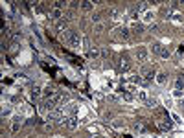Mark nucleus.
I'll list each match as a JSON object with an SVG mask.
<instances>
[{
  "instance_id": "1",
  "label": "nucleus",
  "mask_w": 184,
  "mask_h": 138,
  "mask_svg": "<svg viewBox=\"0 0 184 138\" xmlns=\"http://www.w3.org/2000/svg\"><path fill=\"white\" fill-rule=\"evenodd\" d=\"M61 39H63L70 48H76V50L81 46V39H79V35H77L76 31H72V30L63 31V33H61Z\"/></svg>"
},
{
  "instance_id": "2",
  "label": "nucleus",
  "mask_w": 184,
  "mask_h": 138,
  "mask_svg": "<svg viewBox=\"0 0 184 138\" xmlns=\"http://www.w3.org/2000/svg\"><path fill=\"white\" fill-rule=\"evenodd\" d=\"M46 120L52 122V123H55V122H63V120H65V110L61 109V107L50 110V112L46 114Z\"/></svg>"
},
{
  "instance_id": "3",
  "label": "nucleus",
  "mask_w": 184,
  "mask_h": 138,
  "mask_svg": "<svg viewBox=\"0 0 184 138\" xmlns=\"http://www.w3.org/2000/svg\"><path fill=\"white\" fill-rule=\"evenodd\" d=\"M140 78H144L146 81H151L153 78H156L155 68H151V66H142L140 68Z\"/></svg>"
},
{
  "instance_id": "4",
  "label": "nucleus",
  "mask_w": 184,
  "mask_h": 138,
  "mask_svg": "<svg viewBox=\"0 0 184 138\" xmlns=\"http://www.w3.org/2000/svg\"><path fill=\"white\" fill-rule=\"evenodd\" d=\"M134 55H136V59H138V61L144 63V61H147V48L146 46H138L134 50Z\"/></svg>"
},
{
  "instance_id": "5",
  "label": "nucleus",
  "mask_w": 184,
  "mask_h": 138,
  "mask_svg": "<svg viewBox=\"0 0 184 138\" xmlns=\"http://www.w3.org/2000/svg\"><path fill=\"white\" fill-rule=\"evenodd\" d=\"M65 122V125L68 127V129H77V123H79V120H77V116H70V118H66V120H63Z\"/></svg>"
},
{
  "instance_id": "6",
  "label": "nucleus",
  "mask_w": 184,
  "mask_h": 138,
  "mask_svg": "<svg viewBox=\"0 0 184 138\" xmlns=\"http://www.w3.org/2000/svg\"><path fill=\"white\" fill-rule=\"evenodd\" d=\"M116 33H118V39H127L129 37V33H131V30H129V28H125V26H121V28H118L116 30Z\"/></svg>"
},
{
  "instance_id": "7",
  "label": "nucleus",
  "mask_w": 184,
  "mask_h": 138,
  "mask_svg": "<svg viewBox=\"0 0 184 138\" xmlns=\"http://www.w3.org/2000/svg\"><path fill=\"white\" fill-rule=\"evenodd\" d=\"M22 127V116H15L13 118V125H11V131L13 133H17V131Z\"/></svg>"
},
{
  "instance_id": "8",
  "label": "nucleus",
  "mask_w": 184,
  "mask_h": 138,
  "mask_svg": "<svg viewBox=\"0 0 184 138\" xmlns=\"http://www.w3.org/2000/svg\"><path fill=\"white\" fill-rule=\"evenodd\" d=\"M57 94V90H55V87H46L44 88V100H50V98H53V96Z\"/></svg>"
},
{
  "instance_id": "9",
  "label": "nucleus",
  "mask_w": 184,
  "mask_h": 138,
  "mask_svg": "<svg viewBox=\"0 0 184 138\" xmlns=\"http://www.w3.org/2000/svg\"><path fill=\"white\" fill-rule=\"evenodd\" d=\"M77 109H79L77 103H68V105H66V112L70 114V116H76L77 114Z\"/></svg>"
},
{
  "instance_id": "10",
  "label": "nucleus",
  "mask_w": 184,
  "mask_h": 138,
  "mask_svg": "<svg viewBox=\"0 0 184 138\" xmlns=\"http://www.w3.org/2000/svg\"><path fill=\"white\" fill-rule=\"evenodd\" d=\"M11 112H13V105H11V103H6V105L2 107V118L11 116Z\"/></svg>"
},
{
  "instance_id": "11",
  "label": "nucleus",
  "mask_w": 184,
  "mask_h": 138,
  "mask_svg": "<svg viewBox=\"0 0 184 138\" xmlns=\"http://www.w3.org/2000/svg\"><path fill=\"white\" fill-rule=\"evenodd\" d=\"M156 83H158V85H166V81H168V75L164 74V72H156Z\"/></svg>"
},
{
  "instance_id": "12",
  "label": "nucleus",
  "mask_w": 184,
  "mask_h": 138,
  "mask_svg": "<svg viewBox=\"0 0 184 138\" xmlns=\"http://www.w3.org/2000/svg\"><path fill=\"white\" fill-rule=\"evenodd\" d=\"M121 17H124V11H120V9H112L111 11V18L114 20V22H118Z\"/></svg>"
},
{
  "instance_id": "13",
  "label": "nucleus",
  "mask_w": 184,
  "mask_h": 138,
  "mask_svg": "<svg viewBox=\"0 0 184 138\" xmlns=\"http://www.w3.org/2000/svg\"><path fill=\"white\" fill-rule=\"evenodd\" d=\"M118 68H120V72H121V74H124V72H129V68H131V66H129V61L124 57V59L120 61V66H118Z\"/></svg>"
},
{
  "instance_id": "14",
  "label": "nucleus",
  "mask_w": 184,
  "mask_h": 138,
  "mask_svg": "<svg viewBox=\"0 0 184 138\" xmlns=\"http://www.w3.org/2000/svg\"><path fill=\"white\" fill-rule=\"evenodd\" d=\"M55 28H57V30H59L61 33H63V31H66V20H65V18L57 20V22H55Z\"/></svg>"
},
{
  "instance_id": "15",
  "label": "nucleus",
  "mask_w": 184,
  "mask_h": 138,
  "mask_svg": "<svg viewBox=\"0 0 184 138\" xmlns=\"http://www.w3.org/2000/svg\"><path fill=\"white\" fill-rule=\"evenodd\" d=\"M136 98H138L140 101H144V103H146V101L149 100V96H147L146 90H138V92H136Z\"/></svg>"
},
{
  "instance_id": "16",
  "label": "nucleus",
  "mask_w": 184,
  "mask_h": 138,
  "mask_svg": "<svg viewBox=\"0 0 184 138\" xmlns=\"http://www.w3.org/2000/svg\"><path fill=\"white\" fill-rule=\"evenodd\" d=\"M133 129H134V133H146V125H144L142 122L134 123V125H133Z\"/></svg>"
},
{
  "instance_id": "17",
  "label": "nucleus",
  "mask_w": 184,
  "mask_h": 138,
  "mask_svg": "<svg viewBox=\"0 0 184 138\" xmlns=\"http://www.w3.org/2000/svg\"><path fill=\"white\" fill-rule=\"evenodd\" d=\"M146 6H147L146 2H136V4L133 6V9H134L136 13H140V11H144V9H146Z\"/></svg>"
},
{
  "instance_id": "18",
  "label": "nucleus",
  "mask_w": 184,
  "mask_h": 138,
  "mask_svg": "<svg viewBox=\"0 0 184 138\" xmlns=\"http://www.w3.org/2000/svg\"><path fill=\"white\" fill-rule=\"evenodd\" d=\"M81 8H83L85 11H90L94 8V2H90V0H85V2H81Z\"/></svg>"
},
{
  "instance_id": "19",
  "label": "nucleus",
  "mask_w": 184,
  "mask_h": 138,
  "mask_svg": "<svg viewBox=\"0 0 184 138\" xmlns=\"http://www.w3.org/2000/svg\"><path fill=\"white\" fill-rule=\"evenodd\" d=\"M153 18H155V13L153 11H146L144 13V22H153Z\"/></svg>"
},
{
  "instance_id": "20",
  "label": "nucleus",
  "mask_w": 184,
  "mask_h": 138,
  "mask_svg": "<svg viewBox=\"0 0 184 138\" xmlns=\"http://www.w3.org/2000/svg\"><path fill=\"white\" fill-rule=\"evenodd\" d=\"M40 92H43V90H40V87H39V85H33V87H31V98H33V100H35Z\"/></svg>"
},
{
  "instance_id": "21",
  "label": "nucleus",
  "mask_w": 184,
  "mask_h": 138,
  "mask_svg": "<svg viewBox=\"0 0 184 138\" xmlns=\"http://www.w3.org/2000/svg\"><path fill=\"white\" fill-rule=\"evenodd\" d=\"M175 88H177V90H184V78H182V75L175 81Z\"/></svg>"
},
{
  "instance_id": "22",
  "label": "nucleus",
  "mask_w": 184,
  "mask_h": 138,
  "mask_svg": "<svg viewBox=\"0 0 184 138\" xmlns=\"http://www.w3.org/2000/svg\"><path fill=\"white\" fill-rule=\"evenodd\" d=\"M162 48H164V46H162V44H158V43H153V46H151V52H155L156 55H158V53H160V50H162Z\"/></svg>"
},
{
  "instance_id": "23",
  "label": "nucleus",
  "mask_w": 184,
  "mask_h": 138,
  "mask_svg": "<svg viewBox=\"0 0 184 138\" xmlns=\"http://www.w3.org/2000/svg\"><path fill=\"white\" fill-rule=\"evenodd\" d=\"M146 105H147V107H156V105H158V100H156V98H149V100L146 101Z\"/></svg>"
},
{
  "instance_id": "24",
  "label": "nucleus",
  "mask_w": 184,
  "mask_h": 138,
  "mask_svg": "<svg viewBox=\"0 0 184 138\" xmlns=\"http://www.w3.org/2000/svg\"><path fill=\"white\" fill-rule=\"evenodd\" d=\"M50 15H52V18H59V20H61V9H57V8H53V9H52V13H50Z\"/></svg>"
},
{
  "instance_id": "25",
  "label": "nucleus",
  "mask_w": 184,
  "mask_h": 138,
  "mask_svg": "<svg viewBox=\"0 0 184 138\" xmlns=\"http://www.w3.org/2000/svg\"><path fill=\"white\" fill-rule=\"evenodd\" d=\"M88 53H90V57H99V48H96V46H94V48H90V52H88Z\"/></svg>"
},
{
  "instance_id": "26",
  "label": "nucleus",
  "mask_w": 184,
  "mask_h": 138,
  "mask_svg": "<svg viewBox=\"0 0 184 138\" xmlns=\"http://www.w3.org/2000/svg\"><path fill=\"white\" fill-rule=\"evenodd\" d=\"M158 55H160V57H162V59H169V50H168V48H162V50H160V53H158Z\"/></svg>"
},
{
  "instance_id": "27",
  "label": "nucleus",
  "mask_w": 184,
  "mask_h": 138,
  "mask_svg": "<svg viewBox=\"0 0 184 138\" xmlns=\"http://www.w3.org/2000/svg\"><path fill=\"white\" fill-rule=\"evenodd\" d=\"M121 125H124V122H121V120H116L112 123V127H116V129H121Z\"/></svg>"
},
{
  "instance_id": "28",
  "label": "nucleus",
  "mask_w": 184,
  "mask_h": 138,
  "mask_svg": "<svg viewBox=\"0 0 184 138\" xmlns=\"http://www.w3.org/2000/svg\"><path fill=\"white\" fill-rule=\"evenodd\" d=\"M92 20H94V24H99V13H94V15H92Z\"/></svg>"
},
{
  "instance_id": "29",
  "label": "nucleus",
  "mask_w": 184,
  "mask_h": 138,
  "mask_svg": "<svg viewBox=\"0 0 184 138\" xmlns=\"http://www.w3.org/2000/svg\"><path fill=\"white\" fill-rule=\"evenodd\" d=\"M121 98H124L125 101H131V100H133V96L129 94V92H124V96H121Z\"/></svg>"
},
{
  "instance_id": "30",
  "label": "nucleus",
  "mask_w": 184,
  "mask_h": 138,
  "mask_svg": "<svg viewBox=\"0 0 184 138\" xmlns=\"http://www.w3.org/2000/svg\"><path fill=\"white\" fill-rule=\"evenodd\" d=\"M173 96H175V98H182V90H177V88H175V90H173Z\"/></svg>"
},
{
  "instance_id": "31",
  "label": "nucleus",
  "mask_w": 184,
  "mask_h": 138,
  "mask_svg": "<svg viewBox=\"0 0 184 138\" xmlns=\"http://www.w3.org/2000/svg\"><path fill=\"white\" fill-rule=\"evenodd\" d=\"M53 6H55L57 9H61V8H63V6H65V2H61V0H59V2H53Z\"/></svg>"
},
{
  "instance_id": "32",
  "label": "nucleus",
  "mask_w": 184,
  "mask_h": 138,
  "mask_svg": "<svg viewBox=\"0 0 184 138\" xmlns=\"http://www.w3.org/2000/svg\"><path fill=\"white\" fill-rule=\"evenodd\" d=\"M94 30L99 33V31H103V26H101V24H96V26H94Z\"/></svg>"
},
{
  "instance_id": "33",
  "label": "nucleus",
  "mask_w": 184,
  "mask_h": 138,
  "mask_svg": "<svg viewBox=\"0 0 184 138\" xmlns=\"http://www.w3.org/2000/svg\"><path fill=\"white\" fill-rule=\"evenodd\" d=\"M177 53H179V55H182V53H184V46H182V44L179 46V50H177Z\"/></svg>"
},
{
  "instance_id": "34",
  "label": "nucleus",
  "mask_w": 184,
  "mask_h": 138,
  "mask_svg": "<svg viewBox=\"0 0 184 138\" xmlns=\"http://www.w3.org/2000/svg\"><path fill=\"white\" fill-rule=\"evenodd\" d=\"M70 6H72V8H77V6H81V4L77 2V0H74V2H70Z\"/></svg>"
},
{
  "instance_id": "35",
  "label": "nucleus",
  "mask_w": 184,
  "mask_h": 138,
  "mask_svg": "<svg viewBox=\"0 0 184 138\" xmlns=\"http://www.w3.org/2000/svg\"><path fill=\"white\" fill-rule=\"evenodd\" d=\"M180 109H184V100H180Z\"/></svg>"
},
{
  "instance_id": "36",
  "label": "nucleus",
  "mask_w": 184,
  "mask_h": 138,
  "mask_svg": "<svg viewBox=\"0 0 184 138\" xmlns=\"http://www.w3.org/2000/svg\"><path fill=\"white\" fill-rule=\"evenodd\" d=\"M98 138H101V136H98Z\"/></svg>"
}]
</instances>
